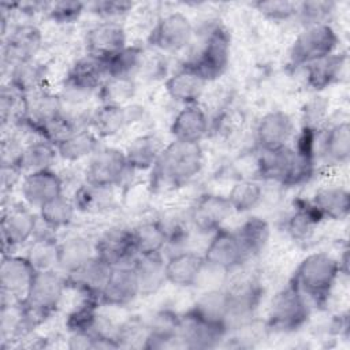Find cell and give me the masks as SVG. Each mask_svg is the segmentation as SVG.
<instances>
[{
    "instance_id": "d590c367",
    "label": "cell",
    "mask_w": 350,
    "mask_h": 350,
    "mask_svg": "<svg viewBox=\"0 0 350 350\" xmlns=\"http://www.w3.org/2000/svg\"><path fill=\"white\" fill-rule=\"evenodd\" d=\"M96 256L94 241L75 234L59 242V271L68 275Z\"/></svg>"
},
{
    "instance_id": "277c9868",
    "label": "cell",
    "mask_w": 350,
    "mask_h": 350,
    "mask_svg": "<svg viewBox=\"0 0 350 350\" xmlns=\"http://www.w3.org/2000/svg\"><path fill=\"white\" fill-rule=\"evenodd\" d=\"M316 165V157L299 153L290 145L272 152H261L257 171L262 179L273 180L284 187H297L313 178Z\"/></svg>"
},
{
    "instance_id": "7dc6e473",
    "label": "cell",
    "mask_w": 350,
    "mask_h": 350,
    "mask_svg": "<svg viewBox=\"0 0 350 350\" xmlns=\"http://www.w3.org/2000/svg\"><path fill=\"white\" fill-rule=\"evenodd\" d=\"M138 254H159L167 247V237L159 219H148L133 227Z\"/></svg>"
},
{
    "instance_id": "681fc988",
    "label": "cell",
    "mask_w": 350,
    "mask_h": 350,
    "mask_svg": "<svg viewBox=\"0 0 350 350\" xmlns=\"http://www.w3.org/2000/svg\"><path fill=\"white\" fill-rule=\"evenodd\" d=\"M264 190L254 179L237 180L227 193V200L237 213H247L257 208L262 201Z\"/></svg>"
},
{
    "instance_id": "5b68a950",
    "label": "cell",
    "mask_w": 350,
    "mask_h": 350,
    "mask_svg": "<svg viewBox=\"0 0 350 350\" xmlns=\"http://www.w3.org/2000/svg\"><path fill=\"white\" fill-rule=\"evenodd\" d=\"M231 37L227 29L221 25L212 26L196 53L183 64L193 68L208 83L219 79L230 64Z\"/></svg>"
},
{
    "instance_id": "6da1fadb",
    "label": "cell",
    "mask_w": 350,
    "mask_h": 350,
    "mask_svg": "<svg viewBox=\"0 0 350 350\" xmlns=\"http://www.w3.org/2000/svg\"><path fill=\"white\" fill-rule=\"evenodd\" d=\"M201 144L172 139L164 145L154 167L149 171L148 187L152 193H170L187 186L204 167Z\"/></svg>"
},
{
    "instance_id": "836d02e7",
    "label": "cell",
    "mask_w": 350,
    "mask_h": 350,
    "mask_svg": "<svg viewBox=\"0 0 350 350\" xmlns=\"http://www.w3.org/2000/svg\"><path fill=\"white\" fill-rule=\"evenodd\" d=\"M163 148L161 139L152 133L133 138L126 149H123L131 172H149L154 167Z\"/></svg>"
},
{
    "instance_id": "8d00e7d4",
    "label": "cell",
    "mask_w": 350,
    "mask_h": 350,
    "mask_svg": "<svg viewBox=\"0 0 350 350\" xmlns=\"http://www.w3.org/2000/svg\"><path fill=\"white\" fill-rule=\"evenodd\" d=\"M48 67L38 59L16 63L8 68V81L21 93L29 96L45 89Z\"/></svg>"
},
{
    "instance_id": "4dcf8cb0",
    "label": "cell",
    "mask_w": 350,
    "mask_h": 350,
    "mask_svg": "<svg viewBox=\"0 0 350 350\" xmlns=\"http://www.w3.org/2000/svg\"><path fill=\"white\" fill-rule=\"evenodd\" d=\"M149 335L145 343V349H165L180 347L179 334L182 325V314L172 309L157 310L150 320H148Z\"/></svg>"
},
{
    "instance_id": "4316f807",
    "label": "cell",
    "mask_w": 350,
    "mask_h": 350,
    "mask_svg": "<svg viewBox=\"0 0 350 350\" xmlns=\"http://www.w3.org/2000/svg\"><path fill=\"white\" fill-rule=\"evenodd\" d=\"M137 109L139 108L131 104L127 107L100 104L90 112L89 129L93 130L100 139L112 138L138 118Z\"/></svg>"
},
{
    "instance_id": "d4e9b609",
    "label": "cell",
    "mask_w": 350,
    "mask_h": 350,
    "mask_svg": "<svg viewBox=\"0 0 350 350\" xmlns=\"http://www.w3.org/2000/svg\"><path fill=\"white\" fill-rule=\"evenodd\" d=\"M112 268L113 267L101 260L98 256H94L74 272L64 275L67 287L75 290L79 295L96 298L100 301L101 291Z\"/></svg>"
},
{
    "instance_id": "b9f144b4",
    "label": "cell",
    "mask_w": 350,
    "mask_h": 350,
    "mask_svg": "<svg viewBox=\"0 0 350 350\" xmlns=\"http://www.w3.org/2000/svg\"><path fill=\"white\" fill-rule=\"evenodd\" d=\"M234 232L249 260L260 256L268 246L271 238V227L260 216L247 217Z\"/></svg>"
},
{
    "instance_id": "bcb514c9",
    "label": "cell",
    "mask_w": 350,
    "mask_h": 350,
    "mask_svg": "<svg viewBox=\"0 0 350 350\" xmlns=\"http://www.w3.org/2000/svg\"><path fill=\"white\" fill-rule=\"evenodd\" d=\"M100 301L90 297L81 295V301L67 314L64 325L68 334H88L93 332L100 321Z\"/></svg>"
},
{
    "instance_id": "603a6c76",
    "label": "cell",
    "mask_w": 350,
    "mask_h": 350,
    "mask_svg": "<svg viewBox=\"0 0 350 350\" xmlns=\"http://www.w3.org/2000/svg\"><path fill=\"white\" fill-rule=\"evenodd\" d=\"M230 329L223 325L201 320L187 312L182 314L179 334L180 347L186 349H213L220 346Z\"/></svg>"
},
{
    "instance_id": "5bb4252c",
    "label": "cell",
    "mask_w": 350,
    "mask_h": 350,
    "mask_svg": "<svg viewBox=\"0 0 350 350\" xmlns=\"http://www.w3.org/2000/svg\"><path fill=\"white\" fill-rule=\"evenodd\" d=\"M34 268L25 254L3 253L0 264L1 305L16 304L23 299L34 278Z\"/></svg>"
},
{
    "instance_id": "4fadbf2b",
    "label": "cell",
    "mask_w": 350,
    "mask_h": 350,
    "mask_svg": "<svg viewBox=\"0 0 350 350\" xmlns=\"http://www.w3.org/2000/svg\"><path fill=\"white\" fill-rule=\"evenodd\" d=\"M232 213L234 211L227 200V196L204 193L193 201L186 216L193 230L211 235L223 228L224 223Z\"/></svg>"
},
{
    "instance_id": "83f0119b",
    "label": "cell",
    "mask_w": 350,
    "mask_h": 350,
    "mask_svg": "<svg viewBox=\"0 0 350 350\" xmlns=\"http://www.w3.org/2000/svg\"><path fill=\"white\" fill-rule=\"evenodd\" d=\"M209 127V116L200 104L183 105L170 124V134L176 141L201 144L208 135Z\"/></svg>"
},
{
    "instance_id": "e575fe53",
    "label": "cell",
    "mask_w": 350,
    "mask_h": 350,
    "mask_svg": "<svg viewBox=\"0 0 350 350\" xmlns=\"http://www.w3.org/2000/svg\"><path fill=\"white\" fill-rule=\"evenodd\" d=\"M186 312L201 320L223 325L230 329V302L224 288L206 290L194 301V304Z\"/></svg>"
},
{
    "instance_id": "52a82bcc",
    "label": "cell",
    "mask_w": 350,
    "mask_h": 350,
    "mask_svg": "<svg viewBox=\"0 0 350 350\" xmlns=\"http://www.w3.org/2000/svg\"><path fill=\"white\" fill-rule=\"evenodd\" d=\"M309 304L306 297L290 282L273 295L268 308L267 327L282 334L298 331L310 317Z\"/></svg>"
},
{
    "instance_id": "484cf974",
    "label": "cell",
    "mask_w": 350,
    "mask_h": 350,
    "mask_svg": "<svg viewBox=\"0 0 350 350\" xmlns=\"http://www.w3.org/2000/svg\"><path fill=\"white\" fill-rule=\"evenodd\" d=\"M64 111V101L59 93L46 88L41 89L27 96L26 116L18 129H26L29 133L34 134L40 126L57 118Z\"/></svg>"
},
{
    "instance_id": "1f68e13d",
    "label": "cell",
    "mask_w": 350,
    "mask_h": 350,
    "mask_svg": "<svg viewBox=\"0 0 350 350\" xmlns=\"http://www.w3.org/2000/svg\"><path fill=\"white\" fill-rule=\"evenodd\" d=\"M347 56L345 52L336 51L323 59H319L304 67L305 82L309 89L314 92H323L329 86L339 82L345 72Z\"/></svg>"
},
{
    "instance_id": "74e56055",
    "label": "cell",
    "mask_w": 350,
    "mask_h": 350,
    "mask_svg": "<svg viewBox=\"0 0 350 350\" xmlns=\"http://www.w3.org/2000/svg\"><path fill=\"white\" fill-rule=\"evenodd\" d=\"M59 242L49 230L37 232L29 242L25 256L36 272L59 271Z\"/></svg>"
},
{
    "instance_id": "44dd1931",
    "label": "cell",
    "mask_w": 350,
    "mask_h": 350,
    "mask_svg": "<svg viewBox=\"0 0 350 350\" xmlns=\"http://www.w3.org/2000/svg\"><path fill=\"white\" fill-rule=\"evenodd\" d=\"M139 295V284L133 265L113 267L101 291L100 304L113 308H124L133 304Z\"/></svg>"
},
{
    "instance_id": "7bdbcfd3",
    "label": "cell",
    "mask_w": 350,
    "mask_h": 350,
    "mask_svg": "<svg viewBox=\"0 0 350 350\" xmlns=\"http://www.w3.org/2000/svg\"><path fill=\"white\" fill-rule=\"evenodd\" d=\"M100 146V138L94 134V131L89 127H81L56 145V149L60 160L67 163H78L88 160Z\"/></svg>"
},
{
    "instance_id": "60d3db41",
    "label": "cell",
    "mask_w": 350,
    "mask_h": 350,
    "mask_svg": "<svg viewBox=\"0 0 350 350\" xmlns=\"http://www.w3.org/2000/svg\"><path fill=\"white\" fill-rule=\"evenodd\" d=\"M323 221V217L310 200L298 198L294 201L293 211L287 217L286 230L294 241L301 242L309 239Z\"/></svg>"
},
{
    "instance_id": "f35d334b",
    "label": "cell",
    "mask_w": 350,
    "mask_h": 350,
    "mask_svg": "<svg viewBox=\"0 0 350 350\" xmlns=\"http://www.w3.org/2000/svg\"><path fill=\"white\" fill-rule=\"evenodd\" d=\"M115 189L103 187L86 180H82L72 193V201L78 212L96 215L103 213L113 208L115 205Z\"/></svg>"
},
{
    "instance_id": "ac0fdd59",
    "label": "cell",
    "mask_w": 350,
    "mask_h": 350,
    "mask_svg": "<svg viewBox=\"0 0 350 350\" xmlns=\"http://www.w3.org/2000/svg\"><path fill=\"white\" fill-rule=\"evenodd\" d=\"M295 133V123L290 113L273 109L264 113L257 122L254 139L260 152H272L290 146Z\"/></svg>"
},
{
    "instance_id": "ee69618b",
    "label": "cell",
    "mask_w": 350,
    "mask_h": 350,
    "mask_svg": "<svg viewBox=\"0 0 350 350\" xmlns=\"http://www.w3.org/2000/svg\"><path fill=\"white\" fill-rule=\"evenodd\" d=\"M75 204L64 193L44 204L38 211V219L44 227L52 232L67 228L75 219Z\"/></svg>"
},
{
    "instance_id": "cb8c5ba5",
    "label": "cell",
    "mask_w": 350,
    "mask_h": 350,
    "mask_svg": "<svg viewBox=\"0 0 350 350\" xmlns=\"http://www.w3.org/2000/svg\"><path fill=\"white\" fill-rule=\"evenodd\" d=\"M317 153L331 167L346 165L350 160V124L340 120L319 133Z\"/></svg>"
},
{
    "instance_id": "816d5d0a",
    "label": "cell",
    "mask_w": 350,
    "mask_h": 350,
    "mask_svg": "<svg viewBox=\"0 0 350 350\" xmlns=\"http://www.w3.org/2000/svg\"><path fill=\"white\" fill-rule=\"evenodd\" d=\"M27 96L10 83L3 85L0 92V112L4 126L18 127L26 116Z\"/></svg>"
},
{
    "instance_id": "8992f818",
    "label": "cell",
    "mask_w": 350,
    "mask_h": 350,
    "mask_svg": "<svg viewBox=\"0 0 350 350\" xmlns=\"http://www.w3.org/2000/svg\"><path fill=\"white\" fill-rule=\"evenodd\" d=\"M107 78L104 60L93 55L85 53L78 57L68 68L62 93H59L66 103L72 105H81L86 103L92 96H96L98 88Z\"/></svg>"
},
{
    "instance_id": "3957f363",
    "label": "cell",
    "mask_w": 350,
    "mask_h": 350,
    "mask_svg": "<svg viewBox=\"0 0 350 350\" xmlns=\"http://www.w3.org/2000/svg\"><path fill=\"white\" fill-rule=\"evenodd\" d=\"M66 276L60 271L36 272L21 301L23 313L31 329L51 319L62 305L67 290Z\"/></svg>"
},
{
    "instance_id": "7402d4cb",
    "label": "cell",
    "mask_w": 350,
    "mask_h": 350,
    "mask_svg": "<svg viewBox=\"0 0 350 350\" xmlns=\"http://www.w3.org/2000/svg\"><path fill=\"white\" fill-rule=\"evenodd\" d=\"M206 262L202 254L183 249L165 258L167 282L176 287H194L204 278Z\"/></svg>"
},
{
    "instance_id": "d6986e66",
    "label": "cell",
    "mask_w": 350,
    "mask_h": 350,
    "mask_svg": "<svg viewBox=\"0 0 350 350\" xmlns=\"http://www.w3.org/2000/svg\"><path fill=\"white\" fill-rule=\"evenodd\" d=\"M18 187L23 204L38 211L44 204L64 193V180L57 171L51 168L25 174Z\"/></svg>"
},
{
    "instance_id": "f5cc1de1",
    "label": "cell",
    "mask_w": 350,
    "mask_h": 350,
    "mask_svg": "<svg viewBox=\"0 0 350 350\" xmlns=\"http://www.w3.org/2000/svg\"><path fill=\"white\" fill-rule=\"evenodd\" d=\"M167 237V247L172 253L183 250L186 242L190 238L191 226L187 216H183L176 212H167L157 217Z\"/></svg>"
},
{
    "instance_id": "9c48e42d",
    "label": "cell",
    "mask_w": 350,
    "mask_h": 350,
    "mask_svg": "<svg viewBox=\"0 0 350 350\" xmlns=\"http://www.w3.org/2000/svg\"><path fill=\"white\" fill-rule=\"evenodd\" d=\"M194 36V27L187 15L179 11L160 16L148 34L150 49L163 55L178 53L186 49Z\"/></svg>"
},
{
    "instance_id": "f546056e",
    "label": "cell",
    "mask_w": 350,
    "mask_h": 350,
    "mask_svg": "<svg viewBox=\"0 0 350 350\" xmlns=\"http://www.w3.org/2000/svg\"><path fill=\"white\" fill-rule=\"evenodd\" d=\"M310 202L323 220L340 221L345 220L350 212V193L347 187L335 182H327L317 187Z\"/></svg>"
},
{
    "instance_id": "db71d44e",
    "label": "cell",
    "mask_w": 350,
    "mask_h": 350,
    "mask_svg": "<svg viewBox=\"0 0 350 350\" xmlns=\"http://www.w3.org/2000/svg\"><path fill=\"white\" fill-rule=\"evenodd\" d=\"M335 11H336V3L332 0L298 1L295 19L301 22L302 27L325 25V23H331V19Z\"/></svg>"
},
{
    "instance_id": "7c38bea8",
    "label": "cell",
    "mask_w": 350,
    "mask_h": 350,
    "mask_svg": "<svg viewBox=\"0 0 350 350\" xmlns=\"http://www.w3.org/2000/svg\"><path fill=\"white\" fill-rule=\"evenodd\" d=\"M230 302L228 325L245 324L252 319L258 308L264 288L254 275H237L224 287Z\"/></svg>"
},
{
    "instance_id": "c3c4849f",
    "label": "cell",
    "mask_w": 350,
    "mask_h": 350,
    "mask_svg": "<svg viewBox=\"0 0 350 350\" xmlns=\"http://www.w3.org/2000/svg\"><path fill=\"white\" fill-rule=\"evenodd\" d=\"M137 93V79L123 77H107L96 97L100 104L127 107Z\"/></svg>"
},
{
    "instance_id": "e0dca14e",
    "label": "cell",
    "mask_w": 350,
    "mask_h": 350,
    "mask_svg": "<svg viewBox=\"0 0 350 350\" xmlns=\"http://www.w3.org/2000/svg\"><path fill=\"white\" fill-rule=\"evenodd\" d=\"M96 256L111 267L130 265L138 256L133 228L113 226L94 239Z\"/></svg>"
},
{
    "instance_id": "ab89813d",
    "label": "cell",
    "mask_w": 350,
    "mask_h": 350,
    "mask_svg": "<svg viewBox=\"0 0 350 350\" xmlns=\"http://www.w3.org/2000/svg\"><path fill=\"white\" fill-rule=\"evenodd\" d=\"M59 154L53 144L36 137L34 139L25 142L19 154L18 167L25 174L44 171L53 168Z\"/></svg>"
},
{
    "instance_id": "ba28073f",
    "label": "cell",
    "mask_w": 350,
    "mask_h": 350,
    "mask_svg": "<svg viewBox=\"0 0 350 350\" xmlns=\"http://www.w3.org/2000/svg\"><path fill=\"white\" fill-rule=\"evenodd\" d=\"M339 36L331 23L305 26L290 46V64L295 68H304L319 59L335 53L339 48Z\"/></svg>"
},
{
    "instance_id": "9f6ffc18",
    "label": "cell",
    "mask_w": 350,
    "mask_h": 350,
    "mask_svg": "<svg viewBox=\"0 0 350 350\" xmlns=\"http://www.w3.org/2000/svg\"><path fill=\"white\" fill-rule=\"evenodd\" d=\"M134 3L129 0H97L88 3V11L100 21L120 22L134 10Z\"/></svg>"
},
{
    "instance_id": "8fae6325",
    "label": "cell",
    "mask_w": 350,
    "mask_h": 350,
    "mask_svg": "<svg viewBox=\"0 0 350 350\" xmlns=\"http://www.w3.org/2000/svg\"><path fill=\"white\" fill-rule=\"evenodd\" d=\"M38 213L26 204H11L4 208L0 227L3 253H14L18 247L29 245L38 232Z\"/></svg>"
},
{
    "instance_id": "680465c9",
    "label": "cell",
    "mask_w": 350,
    "mask_h": 350,
    "mask_svg": "<svg viewBox=\"0 0 350 350\" xmlns=\"http://www.w3.org/2000/svg\"><path fill=\"white\" fill-rule=\"evenodd\" d=\"M327 109H328V104L319 97L309 101L305 105V108L302 109V112H304V116H302L304 124L302 126H308V127L320 130L319 124L325 119Z\"/></svg>"
},
{
    "instance_id": "30bf717a",
    "label": "cell",
    "mask_w": 350,
    "mask_h": 350,
    "mask_svg": "<svg viewBox=\"0 0 350 350\" xmlns=\"http://www.w3.org/2000/svg\"><path fill=\"white\" fill-rule=\"evenodd\" d=\"M131 170L127 164L123 149L116 146H100L88 160L83 170V180L116 189L122 186Z\"/></svg>"
},
{
    "instance_id": "11a10c76",
    "label": "cell",
    "mask_w": 350,
    "mask_h": 350,
    "mask_svg": "<svg viewBox=\"0 0 350 350\" xmlns=\"http://www.w3.org/2000/svg\"><path fill=\"white\" fill-rule=\"evenodd\" d=\"M88 11V3L78 0H62L48 3L45 14L56 25H72Z\"/></svg>"
},
{
    "instance_id": "2e32d148",
    "label": "cell",
    "mask_w": 350,
    "mask_h": 350,
    "mask_svg": "<svg viewBox=\"0 0 350 350\" xmlns=\"http://www.w3.org/2000/svg\"><path fill=\"white\" fill-rule=\"evenodd\" d=\"M44 36L34 23H19L3 36V64L11 67L16 63L37 59L42 48Z\"/></svg>"
},
{
    "instance_id": "f907efd6",
    "label": "cell",
    "mask_w": 350,
    "mask_h": 350,
    "mask_svg": "<svg viewBox=\"0 0 350 350\" xmlns=\"http://www.w3.org/2000/svg\"><path fill=\"white\" fill-rule=\"evenodd\" d=\"M149 335L148 321L141 316H130L115 327V340L119 349H145Z\"/></svg>"
},
{
    "instance_id": "9a60e30c",
    "label": "cell",
    "mask_w": 350,
    "mask_h": 350,
    "mask_svg": "<svg viewBox=\"0 0 350 350\" xmlns=\"http://www.w3.org/2000/svg\"><path fill=\"white\" fill-rule=\"evenodd\" d=\"M202 256L211 269L224 273L234 272L249 261L235 232L224 227L211 234Z\"/></svg>"
},
{
    "instance_id": "7a4b0ae2",
    "label": "cell",
    "mask_w": 350,
    "mask_h": 350,
    "mask_svg": "<svg viewBox=\"0 0 350 350\" xmlns=\"http://www.w3.org/2000/svg\"><path fill=\"white\" fill-rule=\"evenodd\" d=\"M339 278L338 258L327 252H314L299 261L290 282L310 304L323 308L327 305Z\"/></svg>"
},
{
    "instance_id": "f6af8a7d",
    "label": "cell",
    "mask_w": 350,
    "mask_h": 350,
    "mask_svg": "<svg viewBox=\"0 0 350 350\" xmlns=\"http://www.w3.org/2000/svg\"><path fill=\"white\" fill-rule=\"evenodd\" d=\"M145 49L139 45H126L123 49L111 55L104 60L107 77L134 78L139 75Z\"/></svg>"
},
{
    "instance_id": "f1b7e54d",
    "label": "cell",
    "mask_w": 350,
    "mask_h": 350,
    "mask_svg": "<svg viewBox=\"0 0 350 350\" xmlns=\"http://www.w3.org/2000/svg\"><path fill=\"white\" fill-rule=\"evenodd\" d=\"M206 85L208 82L201 75L189 66L182 64L176 71L167 77L164 88L168 97L183 107L200 104Z\"/></svg>"
},
{
    "instance_id": "6f0895ef",
    "label": "cell",
    "mask_w": 350,
    "mask_h": 350,
    "mask_svg": "<svg viewBox=\"0 0 350 350\" xmlns=\"http://www.w3.org/2000/svg\"><path fill=\"white\" fill-rule=\"evenodd\" d=\"M253 7L268 21L272 22H284L295 18L298 1L288 0H267L256 1Z\"/></svg>"
},
{
    "instance_id": "ffe728a7",
    "label": "cell",
    "mask_w": 350,
    "mask_h": 350,
    "mask_svg": "<svg viewBox=\"0 0 350 350\" xmlns=\"http://www.w3.org/2000/svg\"><path fill=\"white\" fill-rule=\"evenodd\" d=\"M83 45L85 53L107 59L127 45V33L122 22L98 21L86 30Z\"/></svg>"
},
{
    "instance_id": "d6a6232c",
    "label": "cell",
    "mask_w": 350,
    "mask_h": 350,
    "mask_svg": "<svg viewBox=\"0 0 350 350\" xmlns=\"http://www.w3.org/2000/svg\"><path fill=\"white\" fill-rule=\"evenodd\" d=\"M139 293L142 297H149L160 291L167 282L165 258L163 253L159 254H138L133 261Z\"/></svg>"
}]
</instances>
